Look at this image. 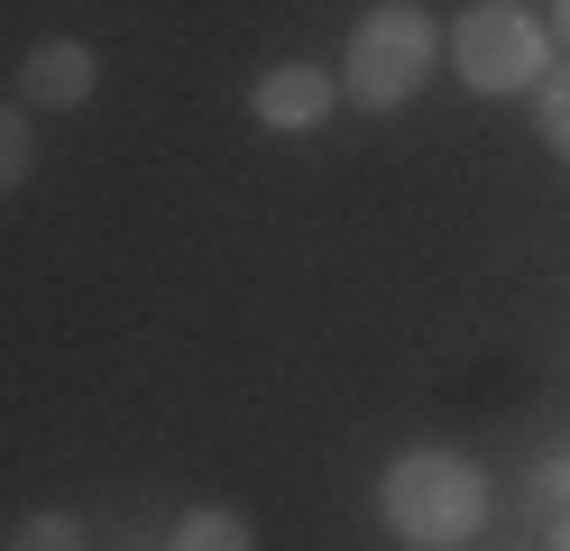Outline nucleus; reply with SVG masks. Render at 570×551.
I'll return each mask as SVG.
<instances>
[{"mask_svg": "<svg viewBox=\"0 0 570 551\" xmlns=\"http://www.w3.org/2000/svg\"><path fill=\"white\" fill-rule=\"evenodd\" d=\"M377 514H386L396 542L451 551V542H470L488 524V478L460 451H405L396 469H386V488H377Z\"/></svg>", "mask_w": 570, "mask_h": 551, "instance_id": "obj_1", "label": "nucleus"}, {"mask_svg": "<svg viewBox=\"0 0 570 551\" xmlns=\"http://www.w3.org/2000/svg\"><path fill=\"white\" fill-rule=\"evenodd\" d=\"M433 10L423 0H377V10H360V28H350V65H341V92L360 110H405L423 83H433Z\"/></svg>", "mask_w": 570, "mask_h": 551, "instance_id": "obj_2", "label": "nucleus"}, {"mask_svg": "<svg viewBox=\"0 0 570 551\" xmlns=\"http://www.w3.org/2000/svg\"><path fill=\"white\" fill-rule=\"evenodd\" d=\"M442 56L460 65L470 92H533V73H543V19L515 10V0H479V10L451 19Z\"/></svg>", "mask_w": 570, "mask_h": 551, "instance_id": "obj_3", "label": "nucleus"}, {"mask_svg": "<svg viewBox=\"0 0 570 551\" xmlns=\"http://www.w3.org/2000/svg\"><path fill=\"white\" fill-rule=\"evenodd\" d=\"M92 83H101V65H92L83 37H38V47L19 56V101L28 110H83Z\"/></svg>", "mask_w": 570, "mask_h": 551, "instance_id": "obj_4", "label": "nucleus"}, {"mask_svg": "<svg viewBox=\"0 0 570 551\" xmlns=\"http://www.w3.org/2000/svg\"><path fill=\"white\" fill-rule=\"evenodd\" d=\"M332 101H341V83H332L323 65H276V73H258V92H248L258 129H285V138L323 129V120H332Z\"/></svg>", "mask_w": 570, "mask_h": 551, "instance_id": "obj_5", "label": "nucleus"}, {"mask_svg": "<svg viewBox=\"0 0 570 551\" xmlns=\"http://www.w3.org/2000/svg\"><path fill=\"white\" fill-rule=\"evenodd\" d=\"M166 551H258V533H248V514H230V505H194V514H175Z\"/></svg>", "mask_w": 570, "mask_h": 551, "instance_id": "obj_6", "label": "nucleus"}, {"mask_svg": "<svg viewBox=\"0 0 570 551\" xmlns=\"http://www.w3.org/2000/svg\"><path fill=\"white\" fill-rule=\"evenodd\" d=\"M38 175V129H28V101H0V203Z\"/></svg>", "mask_w": 570, "mask_h": 551, "instance_id": "obj_7", "label": "nucleus"}, {"mask_svg": "<svg viewBox=\"0 0 570 551\" xmlns=\"http://www.w3.org/2000/svg\"><path fill=\"white\" fill-rule=\"evenodd\" d=\"M533 129H543V147L570 166V65H543V73H533Z\"/></svg>", "mask_w": 570, "mask_h": 551, "instance_id": "obj_8", "label": "nucleus"}, {"mask_svg": "<svg viewBox=\"0 0 570 551\" xmlns=\"http://www.w3.org/2000/svg\"><path fill=\"white\" fill-rule=\"evenodd\" d=\"M10 551H92V533L75 524V514H28V524L10 533Z\"/></svg>", "mask_w": 570, "mask_h": 551, "instance_id": "obj_9", "label": "nucleus"}, {"mask_svg": "<svg viewBox=\"0 0 570 551\" xmlns=\"http://www.w3.org/2000/svg\"><path fill=\"white\" fill-rule=\"evenodd\" d=\"M552 37H561V47H570V0H552Z\"/></svg>", "mask_w": 570, "mask_h": 551, "instance_id": "obj_10", "label": "nucleus"}, {"mask_svg": "<svg viewBox=\"0 0 570 551\" xmlns=\"http://www.w3.org/2000/svg\"><path fill=\"white\" fill-rule=\"evenodd\" d=\"M552 551H570V505H561V514H552Z\"/></svg>", "mask_w": 570, "mask_h": 551, "instance_id": "obj_11", "label": "nucleus"}]
</instances>
